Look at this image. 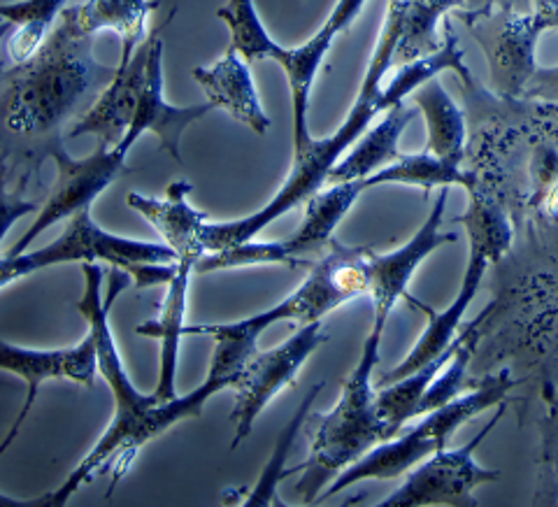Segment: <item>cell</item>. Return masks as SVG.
Returning a JSON list of instances; mask_svg holds the SVG:
<instances>
[{"instance_id": "1", "label": "cell", "mask_w": 558, "mask_h": 507, "mask_svg": "<svg viewBox=\"0 0 558 507\" xmlns=\"http://www.w3.org/2000/svg\"><path fill=\"white\" fill-rule=\"evenodd\" d=\"M82 273L84 293L77 301V312L89 324V334L96 345L98 373L108 382L114 396V417L108 431L102 433V438L86 454L82 463L65 478L59 488L47 494V505L51 507L65 505L70 496L77 494L80 486L89 484L98 473L112 475V494L114 484L126 475L140 447L159 438L161 433L182 422V419L201 417L203 406L209 398L223 389H233L244 361L252 357V352H256V345L250 342L217 340L213 365H209V373L201 387L189 391L186 396H174L172 400H159L154 394H140L129 379L124 363H121L110 328V307L119 299V293L129 287V273L124 268H117L110 275V291L105 299L100 295L102 270L96 261H84Z\"/></svg>"}, {"instance_id": "2", "label": "cell", "mask_w": 558, "mask_h": 507, "mask_svg": "<svg viewBox=\"0 0 558 507\" xmlns=\"http://www.w3.org/2000/svg\"><path fill=\"white\" fill-rule=\"evenodd\" d=\"M398 38H400V0H389L379 43L373 51L368 68H365L359 98L352 105V110L347 112L340 129L336 133H330L328 137L312 140L301 154H293L289 180L264 207L258 209V213L235 221H221V224L207 221L203 229L205 254L229 250L233 244L254 240V236L264 233V229H268L272 221L287 215L289 209L307 203V198L317 194V191L328 182L330 168H333L349 152V147H352L356 140L368 131L371 121L377 114H384L389 110L387 100H384L381 82H384V75H387L393 65Z\"/></svg>"}, {"instance_id": "3", "label": "cell", "mask_w": 558, "mask_h": 507, "mask_svg": "<svg viewBox=\"0 0 558 507\" xmlns=\"http://www.w3.org/2000/svg\"><path fill=\"white\" fill-rule=\"evenodd\" d=\"M114 73L117 68L96 61L94 38L77 28L73 12L65 8L38 55L16 65L5 100V124L16 135L49 133Z\"/></svg>"}, {"instance_id": "4", "label": "cell", "mask_w": 558, "mask_h": 507, "mask_svg": "<svg viewBox=\"0 0 558 507\" xmlns=\"http://www.w3.org/2000/svg\"><path fill=\"white\" fill-rule=\"evenodd\" d=\"M384 336L381 326H373L371 336L365 338L356 369L349 373L342 384L340 400L324 414H312L307 419L310 457L305 463L295 466L293 473H303L295 484L305 505L319 503L324 488L333 482L342 470L365 457L373 447L389 440L384 428L373 384L375 365L379 363V342Z\"/></svg>"}, {"instance_id": "5", "label": "cell", "mask_w": 558, "mask_h": 507, "mask_svg": "<svg viewBox=\"0 0 558 507\" xmlns=\"http://www.w3.org/2000/svg\"><path fill=\"white\" fill-rule=\"evenodd\" d=\"M514 387L517 382L512 379L510 371H502L498 375L482 379L475 389L463 391L459 398L449 400V403L428 410L426 414H422V422L414 424L408 433L393 435L391 440L379 443L356 463L342 470L324 488L319 503L354 486L356 482L405 478L414 466L433 457L435 451L445 449L453 435H457V431L468 424L470 419H475L477 414L492 408H498L500 403H508V396Z\"/></svg>"}, {"instance_id": "6", "label": "cell", "mask_w": 558, "mask_h": 507, "mask_svg": "<svg viewBox=\"0 0 558 507\" xmlns=\"http://www.w3.org/2000/svg\"><path fill=\"white\" fill-rule=\"evenodd\" d=\"M371 254L368 248H347V244L330 242V250L310 266L305 282L282 303L233 324H184L182 334L256 345L258 336L279 322H295L301 326L322 322L342 303L371 291Z\"/></svg>"}, {"instance_id": "7", "label": "cell", "mask_w": 558, "mask_h": 507, "mask_svg": "<svg viewBox=\"0 0 558 507\" xmlns=\"http://www.w3.org/2000/svg\"><path fill=\"white\" fill-rule=\"evenodd\" d=\"M468 194H470L468 209L461 217H457V221L463 224V229L468 233V250H470L463 282L447 310L442 312L426 310L428 324L424 328V334L418 336L416 345L410 349V354L400 361L396 369H391L389 373H384L379 377L377 387H384V384H391L400 377L414 373L416 369H422V365L438 359L445 352V349L453 342V338H457V330L465 317L468 307L475 301L488 266L496 264V261L512 248L514 231L508 215L502 213V207L494 201V196L486 194L480 180L473 189H468Z\"/></svg>"}, {"instance_id": "8", "label": "cell", "mask_w": 558, "mask_h": 507, "mask_svg": "<svg viewBox=\"0 0 558 507\" xmlns=\"http://www.w3.org/2000/svg\"><path fill=\"white\" fill-rule=\"evenodd\" d=\"M73 261H105L112 268L126 273L140 264H174L180 261L168 244L131 240L102 231L92 217V207L68 219L65 231L45 248L16 256H0V289L49 266L73 264Z\"/></svg>"}, {"instance_id": "9", "label": "cell", "mask_w": 558, "mask_h": 507, "mask_svg": "<svg viewBox=\"0 0 558 507\" xmlns=\"http://www.w3.org/2000/svg\"><path fill=\"white\" fill-rule=\"evenodd\" d=\"M365 189L363 182H338L328 189H319L317 194L310 196L305 203V219L301 229L287 240L277 242H240L229 250L203 254L196 264V273H213L226 268H242V266H268L279 264L287 268L305 266L310 268L305 256L324 252L333 231L344 219L349 209L354 207L361 191Z\"/></svg>"}, {"instance_id": "10", "label": "cell", "mask_w": 558, "mask_h": 507, "mask_svg": "<svg viewBox=\"0 0 558 507\" xmlns=\"http://www.w3.org/2000/svg\"><path fill=\"white\" fill-rule=\"evenodd\" d=\"M508 403H500L496 414L459 449H440L433 457L414 466L391 496L384 498L379 507H428V505H477L475 488L500 480L498 470L482 468L475 461V451L484 438H488L505 414Z\"/></svg>"}, {"instance_id": "11", "label": "cell", "mask_w": 558, "mask_h": 507, "mask_svg": "<svg viewBox=\"0 0 558 507\" xmlns=\"http://www.w3.org/2000/svg\"><path fill=\"white\" fill-rule=\"evenodd\" d=\"M49 156L57 164V184L51 189L47 203L38 209V217L28 226V231L12 244V250L8 252L10 256L28 252L33 242L40 238V233L51 229L54 224L82 213V209L92 207V203L105 189L131 172V168L126 166L129 152L119 149L117 145L108 147L98 143L96 152L84 156V159H75L61 140H57L49 147Z\"/></svg>"}, {"instance_id": "12", "label": "cell", "mask_w": 558, "mask_h": 507, "mask_svg": "<svg viewBox=\"0 0 558 507\" xmlns=\"http://www.w3.org/2000/svg\"><path fill=\"white\" fill-rule=\"evenodd\" d=\"M328 340L324 334L322 322H312L301 326L295 334L277 345L268 352H252L244 361L233 384L235 406L231 412V422L235 426V438L231 447L235 449L256 424L258 414L268 408L270 400L287 387H291L295 375L303 369V363L317 352V349Z\"/></svg>"}, {"instance_id": "13", "label": "cell", "mask_w": 558, "mask_h": 507, "mask_svg": "<svg viewBox=\"0 0 558 507\" xmlns=\"http://www.w3.org/2000/svg\"><path fill=\"white\" fill-rule=\"evenodd\" d=\"M457 14L484 51L494 94L510 100L521 98L537 70L535 47L543 28L535 14L517 10H457Z\"/></svg>"}, {"instance_id": "14", "label": "cell", "mask_w": 558, "mask_h": 507, "mask_svg": "<svg viewBox=\"0 0 558 507\" xmlns=\"http://www.w3.org/2000/svg\"><path fill=\"white\" fill-rule=\"evenodd\" d=\"M449 186L440 189L438 198L430 205V213L418 226V231L389 254H371V301H373V326L387 328L391 312L400 299H408V287L418 266L447 242H457L453 233H442V221L447 213Z\"/></svg>"}, {"instance_id": "15", "label": "cell", "mask_w": 558, "mask_h": 507, "mask_svg": "<svg viewBox=\"0 0 558 507\" xmlns=\"http://www.w3.org/2000/svg\"><path fill=\"white\" fill-rule=\"evenodd\" d=\"M163 28V26H161ZM161 28L154 31V43L147 61V73L143 82V92H140V100L135 108L133 124L124 140L117 145L119 149L131 152V147L137 143L145 133H154L159 137V145L166 154H170L174 161L182 164L180 143L184 131L207 117L213 110H217L213 102H198L189 105V108H180V105H170L163 96V38Z\"/></svg>"}, {"instance_id": "16", "label": "cell", "mask_w": 558, "mask_h": 507, "mask_svg": "<svg viewBox=\"0 0 558 507\" xmlns=\"http://www.w3.org/2000/svg\"><path fill=\"white\" fill-rule=\"evenodd\" d=\"M151 43L154 33L135 49V55L129 63L117 65L114 77L105 84V89L100 92L92 108L75 121V126L70 129L68 137L96 135L98 143L108 147H114L124 140L133 124L140 92H143Z\"/></svg>"}, {"instance_id": "17", "label": "cell", "mask_w": 558, "mask_h": 507, "mask_svg": "<svg viewBox=\"0 0 558 507\" xmlns=\"http://www.w3.org/2000/svg\"><path fill=\"white\" fill-rule=\"evenodd\" d=\"M194 80L203 89L205 98L215 105L217 110H223L240 124L252 129L256 135H266L270 129V117L260 105L256 84L250 70V61L233 47L213 63L194 68Z\"/></svg>"}, {"instance_id": "18", "label": "cell", "mask_w": 558, "mask_h": 507, "mask_svg": "<svg viewBox=\"0 0 558 507\" xmlns=\"http://www.w3.org/2000/svg\"><path fill=\"white\" fill-rule=\"evenodd\" d=\"M191 182L174 180L166 189V198H149L143 194L126 196V205L133 207L137 215H143L156 231L161 233L163 242L178 254V258L198 261L205 254L203 248V229L207 215L189 205Z\"/></svg>"}, {"instance_id": "19", "label": "cell", "mask_w": 558, "mask_h": 507, "mask_svg": "<svg viewBox=\"0 0 558 507\" xmlns=\"http://www.w3.org/2000/svg\"><path fill=\"white\" fill-rule=\"evenodd\" d=\"M0 371L20 375L26 384L70 379L92 389L98 373L96 345L92 334H86L80 345L65 349H28L0 340Z\"/></svg>"}, {"instance_id": "20", "label": "cell", "mask_w": 558, "mask_h": 507, "mask_svg": "<svg viewBox=\"0 0 558 507\" xmlns=\"http://www.w3.org/2000/svg\"><path fill=\"white\" fill-rule=\"evenodd\" d=\"M196 261L180 258L174 273L168 282L166 299L161 305L159 319L140 324L135 328L137 336L159 338L161 340V365H159V384H156L154 396L159 400H172L178 396L174 391V375H178V357H180V340L184 338V314H186V293H189V277L194 273Z\"/></svg>"}, {"instance_id": "21", "label": "cell", "mask_w": 558, "mask_h": 507, "mask_svg": "<svg viewBox=\"0 0 558 507\" xmlns=\"http://www.w3.org/2000/svg\"><path fill=\"white\" fill-rule=\"evenodd\" d=\"M412 119L414 110L405 102H398L393 108H389L379 119V124L373 129L368 126V131H365L356 143L349 147L342 159L330 168L328 182H363L368 180L373 172L393 164L400 156V135H403Z\"/></svg>"}, {"instance_id": "22", "label": "cell", "mask_w": 558, "mask_h": 507, "mask_svg": "<svg viewBox=\"0 0 558 507\" xmlns=\"http://www.w3.org/2000/svg\"><path fill=\"white\" fill-rule=\"evenodd\" d=\"M156 8V0H84L70 5V12L84 35L94 38L100 31L117 33L121 40L119 63H129L135 49L149 38L147 22Z\"/></svg>"}, {"instance_id": "23", "label": "cell", "mask_w": 558, "mask_h": 507, "mask_svg": "<svg viewBox=\"0 0 558 507\" xmlns=\"http://www.w3.org/2000/svg\"><path fill=\"white\" fill-rule=\"evenodd\" d=\"M412 102L426 121V149L440 156V159L463 166L468 140L465 114L457 100L447 94L442 82L433 77L430 82L418 86L412 94Z\"/></svg>"}, {"instance_id": "24", "label": "cell", "mask_w": 558, "mask_h": 507, "mask_svg": "<svg viewBox=\"0 0 558 507\" xmlns=\"http://www.w3.org/2000/svg\"><path fill=\"white\" fill-rule=\"evenodd\" d=\"M477 180H480L477 174L463 170L461 164L440 159V156L424 149L410 156L400 154L393 164L373 172L368 180H363V184L365 189L403 184V186H418L424 191H430V189H445V186L473 189Z\"/></svg>"}, {"instance_id": "25", "label": "cell", "mask_w": 558, "mask_h": 507, "mask_svg": "<svg viewBox=\"0 0 558 507\" xmlns=\"http://www.w3.org/2000/svg\"><path fill=\"white\" fill-rule=\"evenodd\" d=\"M445 70L457 73L465 84H473V73H470V68L465 65V51L449 22H445L442 45L438 49L430 51L426 57H418L414 61L398 65L393 80L381 89L387 108L405 102V98L412 96L418 86L430 82L433 77H438Z\"/></svg>"}, {"instance_id": "26", "label": "cell", "mask_w": 558, "mask_h": 507, "mask_svg": "<svg viewBox=\"0 0 558 507\" xmlns=\"http://www.w3.org/2000/svg\"><path fill=\"white\" fill-rule=\"evenodd\" d=\"M465 8V0H400V38L393 65L426 57L442 45L438 26L442 16Z\"/></svg>"}, {"instance_id": "27", "label": "cell", "mask_w": 558, "mask_h": 507, "mask_svg": "<svg viewBox=\"0 0 558 507\" xmlns=\"http://www.w3.org/2000/svg\"><path fill=\"white\" fill-rule=\"evenodd\" d=\"M65 8L68 0H14L0 5V20L12 24L8 55L14 65H24L38 55Z\"/></svg>"}, {"instance_id": "28", "label": "cell", "mask_w": 558, "mask_h": 507, "mask_svg": "<svg viewBox=\"0 0 558 507\" xmlns=\"http://www.w3.org/2000/svg\"><path fill=\"white\" fill-rule=\"evenodd\" d=\"M453 347H457V338H453V342L438 359L428 361L426 365H422V369H416L405 377H400L391 384H384V387H377L375 406L384 428H387L389 440L400 433V428H403L410 419L416 417L418 403H422L424 394L428 391L433 377L438 375V371L449 361Z\"/></svg>"}, {"instance_id": "29", "label": "cell", "mask_w": 558, "mask_h": 507, "mask_svg": "<svg viewBox=\"0 0 558 507\" xmlns=\"http://www.w3.org/2000/svg\"><path fill=\"white\" fill-rule=\"evenodd\" d=\"M217 16L231 31V47L250 63L264 59L277 61V57L282 55L284 47L270 38V33L260 22L254 0H229V3L217 10Z\"/></svg>"}, {"instance_id": "30", "label": "cell", "mask_w": 558, "mask_h": 507, "mask_svg": "<svg viewBox=\"0 0 558 507\" xmlns=\"http://www.w3.org/2000/svg\"><path fill=\"white\" fill-rule=\"evenodd\" d=\"M324 387H326V382H319L317 387H312V391L305 396L299 412L293 414V419L284 426V431L279 433V438L275 443V449H272L270 459H268V463L264 468V473H260V478H258L256 486L250 492V496L242 500L247 507H268V505H279V503H282V500L277 498V484L282 482L287 475L293 473L291 468H284V463L289 459V449H291V445L295 440V435H299L301 426L307 422V410L312 408L314 398L322 394Z\"/></svg>"}, {"instance_id": "31", "label": "cell", "mask_w": 558, "mask_h": 507, "mask_svg": "<svg viewBox=\"0 0 558 507\" xmlns=\"http://www.w3.org/2000/svg\"><path fill=\"white\" fill-rule=\"evenodd\" d=\"M38 389H40V384H28V391H26V398H24V408H22L20 414H16L14 424L10 426V433L5 435L3 443H0V457H3V454L10 449V445L14 443L16 435H20L22 424L26 422V417L31 414V410L35 406V398H38ZM45 505H47V496L35 498V500H22V498H10L5 494H0V507H45Z\"/></svg>"}, {"instance_id": "32", "label": "cell", "mask_w": 558, "mask_h": 507, "mask_svg": "<svg viewBox=\"0 0 558 507\" xmlns=\"http://www.w3.org/2000/svg\"><path fill=\"white\" fill-rule=\"evenodd\" d=\"M33 213H38V205L31 201H24L20 196L8 194L5 182H3V178H0V244H3L5 236L10 233V229L16 221L26 215H33Z\"/></svg>"}, {"instance_id": "33", "label": "cell", "mask_w": 558, "mask_h": 507, "mask_svg": "<svg viewBox=\"0 0 558 507\" xmlns=\"http://www.w3.org/2000/svg\"><path fill=\"white\" fill-rule=\"evenodd\" d=\"M521 98L558 102V65L537 68L535 75L531 77V82L526 86V92H523Z\"/></svg>"}, {"instance_id": "34", "label": "cell", "mask_w": 558, "mask_h": 507, "mask_svg": "<svg viewBox=\"0 0 558 507\" xmlns=\"http://www.w3.org/2000/svg\"><path fill=\"white\" fill-rule=\"evenodd\" d=\"M365 3H368V0H338V5L333 8V12H330V16H328L324 26L328 31H333L336 35L347 31L349 26H352L356 16L361 14Z\"/></svg>"}, {"instance_id": "35", "label": "cell", "mask_w": 558, "mask_h": 507, "mask_svg": "<svg viewBox=\"0 0 558 507\" xmlns=\"http://www.w3.org/2000/svg\"><path fill=\"white\" fill-rule=\"evenodd\" d=\"M535 22L545 31H558V0H533Z\"/></svg>"}, {"instance_id": "36", "label": "cell", "mask_w": 558, "mask_h": 507, "mask_svg": "<svg viewBox=\"0 0 558 507\" xmlns=\"http://www.w3.org/2000/svg\"><path fill=\"white\" fill-rule=\"evenodd\" d=\"M465 12H488L494 10V0H465Z\"/></svg>"}, {"instance_id": "37", "label": "cell", "mask_w": 558, "mask_h": 507, "mask_svg": "<svg viewBox=\"0 0 558 507\" xmlns=\"http://www.w3.org/2000/svg\"><path fill=\"white\" fill-rule=\"evenodd\" d=\"M10 31H12V24L5 22V20H0V43H3V38H5Z\"/></svg>"}]
</instances>
